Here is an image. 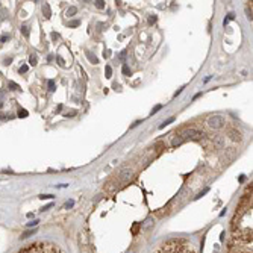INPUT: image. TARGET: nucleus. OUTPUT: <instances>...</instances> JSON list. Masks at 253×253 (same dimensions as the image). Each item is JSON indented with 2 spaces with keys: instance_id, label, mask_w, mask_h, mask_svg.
Returning a JSON list of instances; mask_svg holds the SVG:
<instances>
[{
  "instance_id": "f257e3e1",
  "label": "nucleus",
  "mask_w": 253,
  "mask_h": 253,
  "mask_svg": "<svg viewBox=\"0 0 253 253\" xmlns=\"http://www.w3.org/2000/svg\"><path fill=\"white\" fill-rule=\"evenodd\" d=\"M155 253H196L191 242L185 240H171L161 246Z\"/></svg>"
},
{
  "instance_id": "f03ea898",
  "label": "nucleus",
  "mask_w": 253,
  "mask_h": 253,
  "mask_svg": "<svg viewBox=\"0 0 253 253\" xmlns=\"http://www.w3.org/2000/svg\"><path fill=\"white\" fill-rule=\"evenodd\" d=\"M226 123L224 117L221 115H214V117H209L208 118V126L212 127V129H218V127H223Z\"/></svg>"
},
{
  "instance_id": "7ed1b4c3",
  "label": "nucleus",
  "mask_w": 253,
  "mask_h": 253,
  "mask_svg": "<svg viewBox=\"0 0 253 253\" xmlns=\"http://www.w3.org/2000/svg\"><path fill=\"white\" fill-rule=\"evenodd\" d=\"M42 14H44V17H46V18H50L52 12H50V6H49L47 3H44V5H42Z\"/></svg>"
},
{
  "instance_id": "20e7f679",
  "label": "nucleus",
  "mask_w": 253,
  "mask_h": 253,
  "mask_svg": "<svg viewBox=\"0 0 253 253\" xmlns=\"http://www.w3.org/2000/svg\"><path fill=\"white\" fill-rule=\"evenodd\" d=\"M185 136H202V134L199 130H194V129H189L185 132Z\"/></svg>"
},
{
  "instance_id": "39448f33",
  "label": "nucleus",
  "mask_w": 253,
  "mask_h": 253,
  "mask_svg": "<svg viewBox=\"0 0 253 253\" xmlns=\"http://www.w3.org/2000/svg\"><path fill=\"white\" fill-rule=\"evenodd\" d=\"M8 86H9V88H11L12 91H18V90H20V86L17 85L15 82H12V81H9V82H8Z\"/></svg>"
},
{
  "instance_id": "423d86ee",
  "label": "nucleus",
  "mask_w": 253,
  "mask_h": 253,
  "mask_svg": "<svg viewBox=\"0 0 253 253\" xmlns=\"http://www.w3.org/2000/svg\"><path fill=\"white\" fill-rule=\"evenodd\" d=\"M37 62H38V58H37V55H30V58H29V64L33 67V65H37Z\"/></svg>"
},
{
  "instance_id": "0eeeda50",
  "label": "nucleus",
  "mask_w": 253,
  "mask_h": 253,
  "mask_svg": "<svg viewBox=\"0 0 253 253\" xmlns=\"http://www.w3.org/2000/svg\"><path fill=\"white\" fill-rule=\"evenodd\" d=\"M21 33L24 35L26 38L29 37V28H28V26H21Z\"/></svg>"
},
{
  "instance_id": "6e6552de",
  "label": "nucleus",
  "mask_w": 253,
  "mask_h": 253,
  "mask_svg": "<svg viewBox=\"0 0 253 253\" xmlns=\"http://www.w3.org/2000/svg\"><path fill=\"white\" fill-rule=\"evenodd\" d=\"M173 121H174V117H171V118H168L167 121H164V123L159 126V129H164L165 126H167V124H170V123H173Z\"/></svg>"
},
{
  "instance_id": "1a4fd4ad",
  "label": "nucleus",
  "mask_w": 253,
  "mask_h": 253,
  "mask_svg": "<svg viewBox=\"0 0 253 253\" xmlns=\"http://www.w3.org/2000/svg\"><path fill=\"white\" fill-rule=\"evenodd\" d=\"M18 117L26 118V117H28V111H26V109H18Z\"/></svg>"
},
{
  "instance_id": "9d476101",
  "label": "nucleus",
  "mask_w": 253,
  "mask_h": 253,
  "mask_svg": "<svg viewBox=\"0 0 253 253\" xmlns=\"http://www.w3.org/2000/svg\"><path fill=\"white\" fill-rule=\"evenodd\" d=\"M76 12H77V9H76V8L73 6V8H70V9L67 11V15H68V17H71V15H74Z\"/></svg>"
},
{
  "instance_id": "9b49d317",
  "label": "nucleus",
  "mask_w": 253,
  "mask_h": 253,
  "mask_svg": "<svg viewBox=\"0 0 253 253\" xmlns=\"http://www.w3.org/2000/svg\"><path fill=\"white\" fill-rule=\"evenodd\" d=\"M139 226H141L139 223H135V224H134V228H132V233H134V235H136V233H138V230H139Z\"/></svg>"
},
{
  "instance_id": "f8f14e48",
  "label": "nucleus",
  "mask_w": 253,
  "mask_h": 253,
  "mask_svg": "<svg viewBox=\"0 0 253 253\" xmlns=\"http://www.w3.org/2000/svg\"><path fill=\"white\" fill-rule=\"evenodd\" d=\"M88 59L91 61V62H93V64H97V62H99V59H97V58H95L94 55H91V53H88Z\"/></svg>"
},
{
  "instance_id": "ddd939ff",
  "label": "nucleus",
  "mask_w": 253,
  "mask_h": 253,
  "mask_svg": "<svg viewBox=\"0 0 253 253\" xmlns=\"http://www.w3.org/2000/svg\"><path fill=\"white\" fill-rule=\"evenodd\" d=\"M121 71H123V74L129 76V74H130V68H129L127 65H123V68H121Z\"/></svg>"
},
{
  "instance_id": "4468645a",
  "label": "nucleus",
  "mask_w": 253,
  "mask_h": 253,
  "mask_svg": "<svg viewBox=\"0 0 253 253\" xmlns=\"http://www.w3.org/2000/svg\"><path fill=\"white\" fill-rule=\"evenodd\" d=\"M81 24V21L79 20H73V21H70L68 23V26H70V28H76V26H79Z\"/></svg>"
},
{
  "instance_id": "2eb2a0df",
  "label": "nucleus",
  "mask_w": 253,
  "mask_h": 253,
  "mask_svg": "<svg viewBox=\"0 0 253 253\" xmlns=\"http://www.w3.org/2000/svg\"><path fill=\"white\" fill-rule=\"evenodd\" d=\"M105 70H106V77L109 79V77L112 76V68H111V65H106V68H105Z\"/></svg>"
},
{
  "instance_id": "dca6fc26",
  "label": "nucleus",
  "mask_w": 253,
  "mask_h": 253,
  "mask_svg": "<svg viewBox=\"0 0 253 253\" xmlns=\"http://www.w3.org/2000/svg\"><path fill=\"white\" fill-rule=\"evenodd\" d=\"M47 83H49V90L50 91H55V88H56V86H55V81H49Z\"/></svg>"
},
{
  "instance_id": "f3484780",
  "label": "nucleus",
  "mask_w": 253,
  "mask_h": 253,
  "mask_svg": "<svg viewBox=\"0 0 253 253\" xmlns=\"http://www.w3.org/2000/svg\"><path fill=\"white\" fill-rule=\"evenodd\" d=\"M56 61H58V64H59L61 67H65V61L61 58V56H56Z\"/></svg>"
},
{
  "instance_id": "a211bd4d",
  "label": "nucleus",
  "mask_w": 253,
  "mask_h": 253,
  "mask_svg": "<svg viewBox=\"0 0 253 253\" xmlns=\"http://www.w3.org/2000/svg\"><path fill=\"white\" fill-rule=\"evenodd\" d=\"M230 20H233V14H232V12H230V14L228 15V18H226V20H224V26H226V24H228V23H229Z\"/></svg>"
},
{
  "instance_id": "6ab92c4d",
  "label": "nucleus",
  "mask_w": 253,
  "mask_h": 253,
  "mask_svg": "<svg viewBox=\"0 0 253 253\" xmlns=\"http://www.w3.org/2000/svg\"><path fill=\"white\" fill-rule=\"evenodd\" d=\"M95 6H97L99 9H103V8H105V2H95Z\"/></svg>"
},
{
  "instance_id": "aec40b11",
  "label": "nucleus",
  "mask_w": 253,
  "mask_h": 253,
  "mask_svg": "<svg viewBox=\"0 0 253 253\" xmlns=\"http://www.w3.org/2000/svg\"><path fill=\"white\" fill-rule=\"evenodd\" d=\"M161 108H162V105H156V106L153 108V111H152V114H155V112H158Z\"/></svg>"
},
{
  "instance_id": "412c9836",
  "label": "nucleus",
  "mask_w": 253,
  "mask_h": 253,
  "mask_svg": "<svg viewBox=\"0 0 253 253\" xmlns=\"http://www.w3.org/2000/svg\"><path fill=\"white\" fill-rule=\"evenodd\" d=\"M208 191H209V188H205V189H203V191H202V193H200V194H199V196H197L196 199H200V197H202L203 194H206V193H208Z\"/></svg>"
},
{
  "instance_id": "4be33fe9",
  "label": "nucleus",
  "mask_w": 253,
  "mask_h": 253,
  "mask_svg": "<svg viewBox=\"0 0 253 253\" xmlns=\"http://www.w3.org/2000/svg\"><path fill=\"white\" fill-rule=\"evenodd\" d=\"M28 68H29L28 65H23V67L20 68V73H26V71H28Z\"/></svg>"
},
{
  "instance_id": "5701e85b",
  "label": "nucleus",
  "mask_w": 253,
  "mask_h": 253,
  "mask_svg": "<svg viewBox=\"0 0 253 253\" xmlns=\"http://www.w3.org/2000/svg\"><path fill=\"white\" fill-rule=\"evenodd\" d=\"M155 21H156V15H152L150 18H149V23H150V24H153Z\"/></svg>"
},
{
  "instance_id": "b1692460",
  "label": "nucleus",
  "mask_w": 253,
  "mask_h": 253,
  "mask_svg": "<svg viewBox=\"0 0 253 253\" xmlns=\"http://www.w3.org/2000/svg\"><path fill=\"white\" fill-rule=\"evenodd\" d=\"M73 205H74V202L71 200V202H68V203H65V208L68 209V208H73Z\"/></svg>"
},
{
  "instance_id": "393cba45",
  "label": "nucleus",
  "mask_w": 253,
  "mask_h": 253,
  "mask_svg": "<svg viewBox=\"0 0 253 253\" xmlns=\"http://www.w3.org/2000/svg\"><path fill=\"white\" fill-rule=\"evenodd\" d=\"M40 199H53V196H50V194H46V196H40Z\"/></svg>"
},
{
  "instance_id": "a878e982",
  "label": "nucleus",
  "mask_w": 253,
  "mask_h": 253,
  "mask_svg": "<svg viewBox=\"0 0 253 253\" xmlns=\"http://www.w3.org/2000/svg\"><path fill=\"white\" fill-rule=\"evenodd\" d=\"M52 206H53V203H50V205H47V206H44V208H42V209H41V211H47V209H50Z\"/></svg>"
},
{
  "instance_id": "bb28decb",
  "label": "nucleus",
  "mask_w": 253,
  "mask_h": 253,
  "mask_svg": "<svg viewBox=\"0 0 253 253\" xmlns=\"http://www.w3.org/2000/svg\"><path fill=\"white\" fill-rule=\"evenodd\" d=\"M8 40V35H2V37H0V41H2V42H5Z\"/></svg>"
},
{
  "instance_id": "cd10ccee",
  "label": "nucleus",
  "mask_w": 253,
  "mask_h": 253,
  "mask_svg": "<svg viewBox=\"0 0 253 253\" xmlns=\"http://www.w3.org/2000/svg\"><path fill=\"white\" fill-rule=\"evenodd\" d=\"M103 56H105V58H109V56H111V52H109V50H106V52L103 53Z\"/></svg>"
},
{
  "instance_id": "c85d7f7f",
  "label": "nucleus",
  "mask_w": 253,
  "mask_h": 253,
  "mask_svg": "<svg viewBox=\"0 0 253 253\" xmlns=\"http://www.w3.org/2000/svg\"><path fill=\"white\" fill-rule=\"evenodd\" d=\"M52 38H53V40H58V38H59V35L53 32V33H52Z\"/></svg>"
},
{
  "instance_id": "c756f323",
  "label": "nucleus",
  "mask_w": 253,
  "mask_h": 253,
  "mask_svg": "<svg viewBox=\"0 0 253 253\" xmlns=\"http://www.w3.org/2000/svg\"><path fill=\"white\" fill-rule=\"evenodd\" d=\"M38 224V221H32V223H29V226H37Z\"/></svg>"
},
{
  "instance_id": "7c9ffc66",
  "label": "nucleus",
  "mask_w": 253,
  "mask_h": 253,
  "mask_svg": "<svg viewBox=\"0 0 253 253\" xmlns=\"http://www.w3.org/2000/svg\"><path fill=\"white\" fill-rule=\"evenodd\" d=\"M0 108H2V102H0Z\"/></svg>"
}]
</instances>
